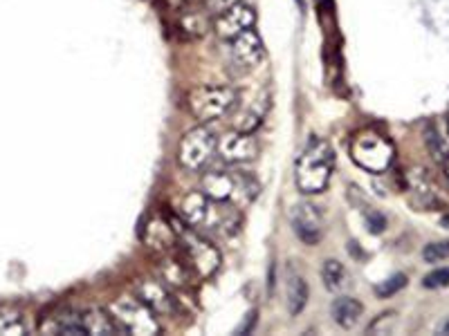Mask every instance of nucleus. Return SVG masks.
Returning <instances> with one entry per match:
<instances>
[{"instance_id": "1", "label": "nucleus", "mask_w": 449, "mask_h": 336, "mask_svg": "<svg viewBox=\"0 0 449 336\" xmlns=\"http://www.w3.org/2000/svg\"><path fill=\"white\" fill-rule=\"evenodd\" d=\"M333 168H335V150L331 148V144L312 137L299 155L297 166H294L297 188L305 195L322 193L328 182H331Z\"/></svg>"}, {"instance_id": "2", "label": "nucleus", "mask_w": 449, "mask_h": 336, "mask_svg": "<svg viewBox=\"0 0 449 336\" xmlns=\"http://www.w3.org/2000/svg\"><path fill=\"white\" fill-rule=\"evenodd\" d=\"M238 104V94L229 85H198L189 92V110L191 115L209 123L229 115Z\"/></svg>"}, {"instance_id": "3", "label": "nucleus", "mask_w": 449, "mask_h": 336, "mask_svg": "<svg viewBox=\"0 0 449 336\" xmlns=\"http://www.w3.org/2000/svg\"><path fill=\"white\" fill-rule=\"evenodd\" d=\"M393 144L373 130H364L350 141V157L353 162L368 173H387L393 164Z\"/></svg>"}, {"instance_id": "4", "label": "nucleus", "mask_w": 449, "mask_h": 336, "mask_svg": "<svg viewBox=\"0 0 449 336\" xmlns=\"http://www.w3.org/2000/svg\"><path fill=\"white\" fill-rule=\"evenodd\" d=\"M111 314L115 323L128 334L151 336L160 332V325L156 321V312H153L144 300L133 296H122L111 305Z\"/></svg>"}, {"instance_id": "5", "label": "nucleus", "mask_w": 449, "mask_h": 336, "mask_svg": "<svg viewBox=\"0 0 449 336\" xmlns=\"http://www.w3.org/2000/svg\"><path fill=\"white\" fill-rule=\"evenodd\" d=\"M216 146H218L216 134L209 128L198 126L189 130L180 139L178 162L182 168H187V171H202L207 162L212 160V155L216 153Z\"/></svg>"}, {"instance_id": "6", "label": "nucleus", "mask_w": 449, "mask_h": 336, "mask_svg": "<svg viewBox=\"0 0 449 336\" xmlns=\"http://www.w3.org/2000/svg\"><path fill=\"white\" fill-rule=\"evenodd\" d=\"M182 265L195 278H209L221 265V253L216 251V246L195 233H182Z\"/></svg>"}, {"instance_id": "7", "label": "nucleus", "mask_w": 449, "mask_h": 336, "mask_svg": "<svg viewBox=\"0 0 449 336\" xmlns=\"http://www.w3.org/2000/svg\"><path fill=\"white\" fill-rule=\"evenodd\" d=\"M263 41L254 29H247L229 41V63L236 72L245 74L261 63Z\"/></svg>"}, {"instance_id": "8", "label": "nucleus", "mask_w": 449, "mask_h": 336, "mask_svg": "<svg viewBox=\"0 0 449 336\" xmlns=\"http://www.w3.org/2000/svg\"><path fill=\"white\" fill-rule=\"evenodd\" d=\"M292 231L297 233V238L303 244H317L324 235V218L322 211L310 202H301V204L292 206L290 211Z\"/></svg>"}, {"instance_id": "9", "label": "nucleus", "mask_w": 449, "mask_h": 336, "mask_svg": "<svg viewBox=\"0 0 449 336\" xmlns=\"http://www.w3.org/2000/svg\"><path fill=\"white\" fill-rule=\"evenodd\" d=\"M216 150L221 155V160H225L227 164H247L256 160L258 144L254 137H249V132L234 130L218 139Z\"/></svg>"}, {"instance_id": "10", "label": "nucleus", "mask_w": 449, "mask_h": 336, "mask_svg": "<svg viewBox=\"0 0 449 336\" xmlns=\"http://www.w3.org/2000/svg\"><path fill=\"white\" fill-rule=\"evenodd\" d=\"M404 190H407L411 206H415L418 211H431L441 204V197L436 193L434 182L420 168H411V171L404 175Z\"/></svg>"}, {"instance_id": "11", "label": "nucleus", "mask_w": 449, "mask_h": 336, "mask_svg": "<svg viewBox=\"0 0 449 336\" xmlns=\"http://www.w3.org/2000/svg\"><path fill=\"white\" fill-rule=\"evenodd\" d=\"M254 22H256L254 9L238 3V5L229 7L223 11V14L216 16L214 29L223 41H232L234 36H238V34H243V31L254 27Z\"/></svg>"}, {"instance_id": "12", "label": "nucleus", "mask_w": 449, "mask_h": 336, "mask_svg": "<svg viewBox=\"0 0 449 336\" xmlns=\"http://www.w3.org/2000/svg\"><path fill=\"white\" fill-rule=\"evenodd\" d=\"M137 298L144 300L146 305L156 312V316H164L173 309V298L167 287L160 285L158 280H139L137 283Z\"/></svg>"}, {"instance_id": "13", "label": "nucleus", "mask_w": 449, "mask_h": 336, "mask_svg": "<svg viewBox=\"0 0 449 336\" xmlns=\"http://www.w3.org/2000/svg\"><path fill=\"white\" fill-rule=\"evenodd\" d=\"M212 204L214 202L207 197L202 190L200 193H189L180 202V213L184 222L191 224V227H205V222L212 213Z\"/></svg>"}, {"instance_id": "14", "label": "nucleus", "mask_w": 449, "mask_h": 336, "mask_svg": "<svg viewBox=\"0 0 449 336\" xmlns=\"http://www.w3.org/2000/svg\"><path fill=\"white\" fill-rule=\"evenodd\" d=\"M202 193L212 202H229L234 197V175L225 171H212L202 177Z\"/></svg>"}, {"instance_id": "15", "label": "nucleus", "mask_w": 449, "mask_h": 336, "mask_svg": "<svg viewBox=\"0 0 449 336\" xmlns=\"http://www.w3.org/2000/svg\"><path fill=\"white\" fill-rule=\"evenodd\" d=\"M141 240H144V244L151 246V249L164 251V249H171L175 244V233L164 220L153 218L146 227L141 229Z\"/></svg>"}, {"instance_id": "16", "label": "nucleus", "mask_w": 449, "mask_h": 336, "mask_svg": "<svg viewBox=\"0 0 449 336\" xmlns=\"http://www.w3.org/2000/svg\"><path fill=\"white\" fill-rule=\"evenodd\" d=\"M331 314H333V318L339 328L350 330V328H355V325L359 323V316H362V302H359L357 298H350V296H339L333 302Z\"/></svg>"}, {"instance_id": "17", "label": "nucleus", "mask_w": 449, "mask_h": 336, "mask_svg": "<svg viewBox=\"0 0 449 336\" xmlns=\"http://www.w3.org/2000/svg\"><path fill=\"white\" fill-rule=\"evenodd\" d=\"M286 300H288V312L292 314V316H297V314L305 307V302H308V285H305L301 274L288 272Z\"/></svg>"}, {"instance_id": "18", "label": "nucleus", "mask_w": 449, "mask_h": 336, "mask_svg": "<svg viewBox=\"0 0 449 336\" xmlns=\"http://www.w3.org/2000/svg\"><path fill=\"white\" fill-rule=\"evenodd\" d=\"M83 325H85V332L88 334H99V336H111V334H117L119 332V325L115 323L113 314L108 316L106 312L102 309H90L83 314Z\"/></svg>"}, {"instance_id": "19", "label": "nucleus", "mask_w": 449, "mask_h": 336, "mask_svg": "<svg viewBox=\"0 0 449 336\" xmlns=\"http://www.w3.org/2000/svg\"><path fill=\"white\" fill-rule=\"evenodd\" d=\"M43 330L54 332V334H70V336L88 334L83 318L76 316V314H61V316H57V321H54L52 325H48V328H43Z\"/></svg>"}, {"instance_id": "20", "label": "nucleus", "mask_w": 449, "mask_h": 336, "mask_svg": "<svg viewBox=\"0 0 449 336\" xmlns=\"http://www.w3.org/2000/svg\"><path fill=\"white\" fill-rule=\"evenodd\" d=\"M322 280L324 285L331 289V291H337L346 283V269L339 260H326L324 267H322Z\"/></svg>"}, {"instance_id": "21", "label": "nucleus", "mask_w": 449, "mask_h": 336, "mask_svg": "<svg viewBox=\"0 0 449 336\" xmlns=\"http://www.w3.org/2000/svg\"><path fill=\"white\" fill-rule=\"evenodd\" d=\"M27 325L18 312H0V336L5 334H25Z\"/></svg>"}, {"instance_id": "22", "label": "nucleus", "mask_w": 449, "mask_h": 336, "mask_svg": "<svg viewBox=\"0 0 449 336\" xmlns=\"http://www.w3.org/2000/svg\"><path fill=\"white\" fill-rule=\"evenodd\" d=\"M422 258L424 262H443L449 258V240L443 242H431L422 249Z\"/></svg>"}, {"instance_id": "23", "label": "nucleus", "mask_w": 449, "mask_h": 336, "mask_svg": "<svg viewBox=\"0 0 449 336\" xmlns=\"http://www.w3.org/2000/svg\"><path fill=\"white\" fill-rule=\"evenodd\" d=\"M402 287H407V276H404V274H396V276H391L389 280H385L382 285H378L375 291H378L380 298H389L393 294H398Z\"/></svg>"}, {"instance_id": "24", "label": "nucleus", "mask_w": 449, "mask_h": 336, "mask_svg": "<svg viewBox=\"0 0 449 336\" xmlns=\"http://www.w3.org/2000/svg\"><path fill=\"white\" fill-rule=\"evenodd\" d=\"M422 285H424L427 289L447 287V285H449V267H441V269H436V272L427 274L424 280H422Z\"/></svg>"}, {"instance_id": "25", "label": "nucleus", "mask_w": 449, "mask_h": 336, "mask_svg": "<svg viewBox=\"0 0 449 336\" xmlns=\"http://www.w3.org/2000/svg\"><path fill=\"white\" fill-rule=\"evenodd\" d=\"M207 3V9L212 11V14H223L225 9H229V7H234V5H238L240 0H205Z\"/></svg>"}, {"instance_id": "26", "label": "nucleus", "mask_w": 449, "mask_h": 336, "mask_svg": "<svg viewBox=\"0 0 449 336\" xmlns=\"http://www.w3.org/2000/svg\"><path fill=\"white\" fill-rule=\"evenodd\" d=\"M366 222H368V229L373 233H380L382 229L387 227V220L380 216V213H368L366 216Z\"/></svg>"}, {"instance_id": "27", "label": "nucleus", "mask_w": 449, "mask_h": 336, "mask_svg": "<svg viewBox=\"0 0 449 336\" xmlns=\"http://www.w3.org/2000/svg\"><path fill=\"white\" fill-rule=\"evenodd\" d=\"M441 334H447V336H449V321L441 325Z\"/></svg>"}, {"instance_id": "28", "label": "nucleus", "mask_w": 449, "mask_h": 336, "mask_svg": "<svg viewBox=\"0 0 449 336\" xmlns=\"http://www.w3.org/2000/svg\"><path fill=\"white\" fill-rule=\"evenodd\" d=\"M445 175L449 177V155L445 157Z\"/></svg>"}, {"instance_id": "29", "label": "nucleus", "mask_w": 449, "mask_h": 336, "mask_svg": "<svg viewBox=\"0 0 449 336\" xmlns=\"http://www.w3.org/2000/svg\"><path fill=\"white\" fill-rule=\"evenodd\" d=\"M175 3H182V0H175Z\"/></svg>"}, {"instance_id": "30", "label": "nucleus", "mask_w": 449, "mask_h": 336, "mask_svg": "<svg viewBox=\"0 0 449 336\" xmlns=\"http://www.w3.org/2000/svg\"><path fill=\"white\" fill-rule=\"evenodd\" d=\"M447 132H449V123H447Z\"/></svg>"}]
</instances>
